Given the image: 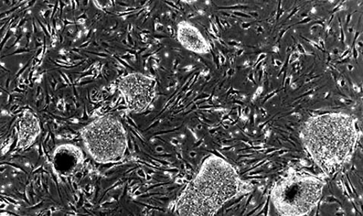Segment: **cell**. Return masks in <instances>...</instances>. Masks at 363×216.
<instances>
[{
  "instance_id": "6da1fadb",
  "label": "cell",
  "mask_w": 363,
  "mask_h": 216,
  "mask_svg": "<svg viewBox=\"0 0 363 216\" xmlns=\"http://www.w3.org/2000/svg\"><path fill=\"white\" fill-rule=\"evenodd\" d=\"M248 186L228 161L208 157L177 198L174 212L183 216L215 215L230 200L248 191Z\"/></svg>"
},
{
  "instance_id": "7a4b0ae2",
  "label": "cell",
  "mask_w": 363,
  "mask_h": 216,
  "mask_svg": "<svg viewBox=\"0 0 363 216\" xmlns=\"http://www.w3.org/2000/svg\"><path fill=\"white\" fill-rule=\"evenodd\" d=\"M359 137L354 117L341 113L313 116L306 123L301 132L307 152L328 176L335 174L351 158Z\"/></svg>"
},
{
  "instance_id": "3957f363",
  "label": "cell",
  "mask_w": 363,
  "mask_h": 216,
  "mask_svg": "<svg viewBox=\"0 0 363 216\" xmlns=\"http://www.w3.org/2000/svg\"><path fill=\"white\" fill-rule=\"evenodd\" d=\"M324 187L322 179L293 173L276 183L271 193L272 200L281 215H307L321 200Z\"/></svg>"
},
{
  "instance_id": "277c9868",
  "label": "cell",
  "mask_w": 363,
  "mask_h": 216,
  "mask_svg": "<svg viewBox=\"0 0 363 216\" xmlns=\"http://www.w3.org/2000/svg\"><path fill=\"white\" fill-rule=\"evenodd\" d=\"M87 153L100 164L122 160L128 148L125 129L116 117L106 115L92 121L81 131Z\"/></svg>"
},
{
  "instance_id": "5b68a950",
  "label": "cell",
  "mask_w": 363,
  "mask_h": 216,
  "mask_svg": "<svg viewBox=\"0 0 363 216\" xmlns=\"http://www.w3.org/2000/svg\"><path fill=\"white\" fill-rule=\"evenodd\" d=\"M117 88L123 96L127 110L133 113H141L155 99L157 81L143 73L133 72L121 78Z\"/></svg>"
},
{
  "instance_id": "8992f818",
  "label": "cell",
  "mask_w": 363,
  "mask_h": 216,
  "mask_svg": "<svg viewBox=\"0 0 363 216\" xmlns=\"http://www.w3.org/2000/svg\"><path fill=\"white\" fill-rule=\"evenodd\" d=\"M177 40L186 50L196 54H207L210 47L204 36L194 25L186 21L177 25Z\"/></svg>"
},
{
  "instance_id": "52a82bcc",
  "label": "cell",
  "mask_w": 363,
  "mask_h": 216,
  "mask_svg": "<svg viewBox=\"0 0 363 216\" xmlns=\"http://www.w3.org/2000/svg\"><path fill=\"white\" fill-rule=\"evenodd\" d=\"M41 132L37 115L29 110L21 113L18 123L17 147L26 149L36 142Z\"/></svg>"
}]
</instances>
